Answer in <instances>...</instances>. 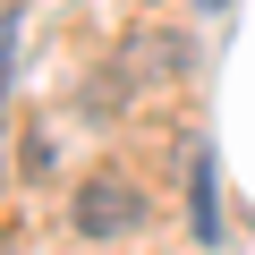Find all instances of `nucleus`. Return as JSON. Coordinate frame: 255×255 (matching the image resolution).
Listing matches in <instances>:
<instances>
[{
  "mask_svg": "<svg viewBox=\"0 0 255 255\" xmlns=\"http://www.w3.org/2000/svg\"><path fill=\"white\" fill-rule=\"evenodd\" d=\"M68 213H77L85 238H128V230L145 221V187L119 179V170H94V179H77V204Z\"/></svg>",
  "mask_w": 255,
  "mask_h": 255,
  "instance_id": "obj_1",
  "label": "nucleus"
},
{
  "mask_svg": "<svg viewBox=\"0 0 255 255\" xmlns=\"http://www.w3.org/2000/svg\"><path fill=\"white\" fill-rule=\"evenodd\" d=\"M0 68H9V26H0Z\"/></svg>",
  "mask_w": 255,
  "mask_h": 255,
  "instance_id": "obj_2",
  "label": "nucleus"
},
{
  "mask_svg": "<svg viewBox=\"0 0 255 255\" xmlns=\"http://www.w3.org/2000/svg\"><path fill=\"white\" fill-rule=\"evenodd\" d=\"M204 9H230V0H204Z\"/></svg>",
  "mask_w": 255,
  "mask_h": 255,
  "instance_id": "obj_3",
  "label": "nucleus"
}]
</instances>
